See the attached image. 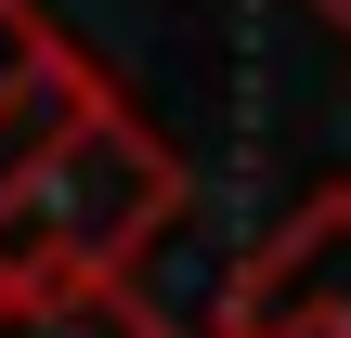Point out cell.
Segmentation results:
<instances>
[{
  "mask_svg": "<svg viewBox=\"0 0 351 338\" xmlns=\"http://www.w3.org/2000/svg\"><path fill=\"white\" fill-rule=\"evenodd\" d=\"M313 13H326V26H339V39H351V0H313Z\"/></svg>",
  "mask_w": 351,
  "mask_h": 338,
  "instance_id": "5b68a950",
  "label": "cell"
},
{
  "mask_svg": "<svg viewBox=\"0 0 351 338\" xmlns=\"http://www.w3.org/2000/svg\"><path fill=\"white\" fill-rule=\"evenodd\" d=\"M182 208V156L156 143V117H130L117 91L52 130V156L13 182L0 208V274H130Z\"/></svg>",
  "mask_w": 351,
  "mask_h": 338,
  "instance_id": "6da1fadb",
  "label": "cell"
},
{
  "mask_svg": "<svg viewBox=\"0 0 351 338\" xmlns=\"http://www.w3.org/2000/svg\"><path fill=\"white\" fill-rule=\"evenodd\" d=\"M0 338H169L130 274H0Z\"/></svg>",
  "mask_w": 351,
  "mask_h": 338,
  "instance_id": "277c9868",
  "label": "cell"
},
{
  "mask_svg": "<svg viewBox=\"0 0 351 338\" xmlns=\"http://www.w3.org/2000/svg\"><path fill=\"white\" fill-rule=\"evenodd\" d=\"M208 338H351V182L300 195L274 221V248L221 287Z\"/></svg>",
  "mask_w": 351,
  "mask_h": 338,
  "instance_id": "7a4b0ae2",
  "label": "cell"
},
{
  "mask_svg": "<svg viewBox=\"0 0 351 338\" xmlns=\"http://www.w3.org/2000/svg\"><path fill=\"white\" fill-rule=\"evenodd\" d=\"M104 104V65L39 13V0H0V208H13V182L52 156V130H78Z\"/></svg>",
  "mask_w": 351,
  "mask_h": 338,
  "instance_id": "3957f363",
  "label": "cell"
}]
</instances>
